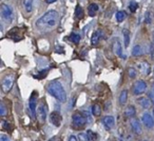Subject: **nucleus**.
I'll return each instance as SVG.
<instances>
[{"label":"nucleus","mask_w":154,"mask_h":141,"mask_svg":"<svg viewBox=\"0 0 154 141\" xmlns=\"http://www.w3.org/2000/svg\"><path fill=\"white\" fill-rule=\"evenodd\" d=\"M59 20V15L56 11L52 10L41 16L38 20L36 21V26L41 31V32H49L53 30L58 23Z\"/></svg>","instance_id":"obj_1"},{"label":"nucleus","mask_w":154,"mask_h":141,"mask_svg":"<svg viewBox=\"0 0 154 141\" xmlns=\"http://www.w3.org/2000/svg\"><path fill=\"white\" fill-rule=\"evenodd\" d=\"M47 91L51 96H53L55 99H57L59 102L64 103L68 100L66 91H64L62 84L58 80H54V81L50 82L47 86Z\"/></svg>","instance_id":"obj_2"},{"label":"nucleus","mask_w":154,"mask_h":141,"mask_svg":"<svg viewBox=\"0 0 154 141\" xmlns=\"http://www.w3.org/2000/svg\"><path fill=\"white\" fill-rule=\"evenodd\" d=\"M15 74L14 73H9L2 78L1 80V88H2L3 93H8L11 91V88L14 86V81H15Z\"/></svg>","instance_id":"obj_3"},{"label":"nucleus","mask_w":154,"mask_h":141,"mask_svg":"<svg viewBox=\"0 0 154 141\" xmlns=\"http://www.w3.org/2000/svg\"><path fill=\"white\" fill-rule=\"evenodd\" d=\"M0 13H1V17H2L3 20H5L8 23H11L12 20H13L14 15H13V10H12V8L10 5L3 3L1 5V9H0Z\"/></svg>","instance_id":"obj_4"},{"label":"nucleus","mask_w":154,"mask_h":141,"mask_svg":"<svg viewBox=\"0 0 154 141\" xmlns=\"http://www.w3.org/2000/svg\"><path fill=\"white\" fill-rule=\"evenodd\" d=\"M72 122H73V125H74V128H84V126L86 125L87 122H88V120H87V118L85 117L84 115H82V114L75 113L74 115L72 116Z\"/></svg>","instance_id":"obj_5"},{"label":"nucleus","mask_w":154,"mask_h":141,"mask_svg":"<svg viewBox=\"0 0 154 141\" xmlns=\"http://www.w3.org/2000/svg\"><path fill=\"white\" fill-rule=\"evenodd\" d=\"M132 90H133V94L134 95H141L147 90V83H146V81H143V80H138V81H136L133 84Z\"/></svg>","instance_id":"obj_6"},{"label":"nucleus","mask_w":154,"mask_h":141,"mask_svg":"<svg viewBox=\"0 0 154 141\" xmlns=\"http://www.w3.org/2000/svg\"><path fill=\"white\" fill-rule=\"evenodd\" d=\"M112 49H113V52L115 53V55H117L118 57H120L122 59H126V55H124L122 53V43L118 40V38H113V41H112Z\"/></svg>","instance_id":"obj_7"},{"label":"nucleus","mask_w":154,"mask_h":141,"mask_svg":"<svg viewBox=\"0 0 154 141\" xmlns=\"http://www.w3.org/2000/svg\"><path fill=\"white\" fill-rule=\"evenodd\" d=\"M37 115H38L39 120L43 123V122L45 121V118H47V115H48V107L45 102H41L40 104L37 106Z\"/></svg>","instance_id":"obj_8"},{"label":"nucleus","mask_w":154,"mask_h":141,"mask_svg":"<svg viewBox=\"0 0 154 141\" xmlns=\"http://www.w3.org/2000/svg\"><path fill=\"white\" fill-rule=\"evenodd\" d=\"M50 121L51 123L53 124L54 126L56 128H59L61 125V122H62V117L60 115L59 112H52L51 115H50Z\"/></svg>","instance_id":"obj_9"},{"label":"nucleus","mask_w":154,"mask_h":141,"mask_svg":"<svg viewBox=\"0 0 154 141\" xmlns=\"http://www.w3.org/2000/svg\"><path fill=\"white\" fill-rule=\"evenodd\" d=\"M141 121H143V125L148 128H154V118L151 114L145 113L141 116Z\"/></svg>","instance_id":"obj_10"},{"label":"nucleus","mask_w":154,"mask_h":141,"mask_svg":"<svg viewBox=\"0 0 154 141\" xmlns=\"http://www.w3.org/2000/svg\"><path fill=\"white\" fill-rule=\"evenodd\" d=\"M29 105H30V110L32 112V115L34 118L36 117V112H37V92L33 93L31 96L30 100H29Z\"/></svg>","instance_id":"obj_11"},{"label":"nucleus","mask_w":154,"mask_h":141,"mask_svg":"<svg viewBox=\"0 0 154 141\" xmlns=\"http://www.w3.org/2000/svg\"><path fill=\"white\" fill-rule=\"evenodd\" d=\"M8 37L11 38V39H13L14 41H19L22 39L23 35H22V33H20V28H14L10 31V33H8Z\"/></svg>","instance_id":"obj_12"},{"label":"nucleus","mask_w":154,"mask_h":141,"mask_svg":"<svg viewBox=\"0 0 154 141\" xmlns=\"http://www.w3.org/2000/svg\"><path fill=\"white\" fill-rule=\"evenodd\" d=\"M103 123L107 130H111L114 128V124H115V120H114L113 116H106L103 119Z\"/></svg>","instance_id":"obj_13"},{"label":"nucleus","mask_w":154,"mask_h":141,"mask_svg":"<svg viewBox=\"0 0 154 141\" xmlns=\"http://www.w3.org/2000/svg\"><path fill=\"white\" fill-rule=\"evenodd\" d=\"M131 128H132V130L135 134H137V135L141 134V124H140V122L137 119H135V118L131 119Z\"/></svg>","instance_id":"obj_14"},{"label":"nucleus","mask_w":154,"mask_h":141,"mask_svg":"<svg viewBox=\"0 0 154 141\" xmlns=\"http://www.w3.org/2000/svg\"><path fill=\"white\" fill-rule=\"evenodd\" d=\"M101 37H103V32H101L100 30L95 31V32L93 33L92 37H91V43H92V45L98 44V42L100 41Z\"/></svg>","instance_id":"obj_15"},{"label":"nucleus","mask_w":154,"mask_h":141,"mask_svg":"<svg viewBox=\"0 0 154 141\" xmlns=\"http://www.w3.org/2000/svg\"><path fill=\"white\" fill-rule=\"evenodd\" d=\"M138 68L141 74H145V75H149L150 74V64L148 63V62L143 61V62H141V63H139Z\"/></svg>","instance_id":"obj_16"},{"label":"nucleus","mask_w":154,"mask_h":141,"mask_svg":"<svg viewBox=\"0 0 154 141\" xmlns=\"http://www.w3.org/2000/svg\"><path fill=\"white\" fill-rule=\"evenodd\" d=\"M137 102H138V104L145 110H148L150 107V105H151V101H150V99L146 98V97H140V98L137 100Z\"/></svg>","instance_id":"obj_17"},{"label":"nucleus","mask_w":154,"mask_h":141,"mask_svg":"<svg viewBox=\"0 0 154 141\" xmlns=\"http://www.w3.org/2000/svg\"><path fill=\"white\" fill-rule=\"evenodd\" d=\"M33 2L34 0H22V5L26 13H31L33 10Z\"/></svg>","instance_id":"obj_18"},{"label":"nucleus","mask_w":154,"mask_h":141,"mask_svg":"<svg viewBox=\"0 0 154 141\" xmlns=\"http://www.w3.org/2000/svg\"><path fill=\"white\" fill-rule=\"evenodd\" d=\"M124 114L127 118H133L135 116V114H136V110H135V107L133 106V105H129V106L125 110Z\"/></svg>","instance_id":"obj_19"},{"label":"nucleus","mask_w":154,"mask_h":141,"mask_svg":"<svg viewBox=\"0 0 154 141\" xmlns=\"http://www.w3.org/2000/svg\"><path fill=\"white\" fill-rule=\"evenodd\" d=\"M127 100H128V91L122 90V93H120V95H119V98H118L119 104L120 105H125L127 103Z\"/></svg>","instance_id":"obj_20"},{"label":"nucleus","mask_w":154,"mask_h":141,"mask_svg":"<svg viewBox=\"0 0 154 141\" xmlns=\"http://www.w3.org/2000/svg\"><path fill=\"white\" fill-rule=\"evenodd\" d=\"M97 11H98V5H97L96 3H91V4L89 5L88 13H89V15H90L91 17H93V16L96 15Z\"/></svg>","instance_id":"obj_21"},{"label":"nucleus","mask_w":154,"mask_h":141,"mask_svg":"<svg viewBox=\"0 0 154 141\" xmlns=\"http://www.w3.org/2000/svg\"><path fill=\"white\" fill-rule=\"evenodd\" d=\"M143 55V49H141L140 45H135L132 50V56L134 57H139V56Z\"/></svg>","instance_id":"obj_22"},{"label":"nucleus","mask_w":154,"mask_h":141,"mask_svg":"<svg viewBox=\"0 0 154 141\" xmlns=\"http://www.w3.org/2000/svg\"><path fill=\"white\" fill-rule=\"evenodd\" d=\"M75 17L77 19H82L84 17V10L80 5H76V9H75Z\"/></svg>","instance_id":"obj_23"},{"label":"nucleus","mask_w":154,"mask_h":141,"mask_svg":"<svg viewBox=\"0 0 154 141\" xmlns=\"http://www.w3.org/2000/svg\"><path fill=\"white\" fill-rule=\"evenodd\" d=\"M69 40L72 41L75 44H77V43H79V41H80V36L78 34H76V33H72V34H70V36H69Z\"/></svg>","instance_id":"obj_24"},{"label":"nucleus","mask_w":154,"mask_h":141,"mask_svg":"<svg viewBox=\"0 0 154 141\" xmlns=\"http://www.w3.org/2000/svg\"><path fill=\"white\" fill-rule=\"evenodd\" d=\"M122 35H124L125 39V46H129V44H130V32L128 30H124L122 31Z\"/></svg>","instance_id":"obj_25"},{"label":"nucleus","mask_w":154,"mask_h":141,"mask_svg":"<svg viewBox=\"0 0 154 141\" xmlns=\"http://www.w3.org/2000/svg\"><path fill=\"white\" fill-rule=\"evenodd\" d=\"M92 114L94 116H96V117H98V116H100L101 114V106L99 104H94L92 106Z\"/></svg>","instance_id":"obj_26"},{"label":"nucleus","mask_w":154,"mask_h":141,"mask_svg":"<svg viewBox=\"0 0 154 141\" xmlns=\"http://www.w3.org/2000/svg\"><path fill=\"white\" fill-rule=\"evenodd\" d=\"M125 18H126V13L124 11H119L116 13V20L118 22H122L125 20Z\"/></svg>","instance_id":"obj_27"},{"label":"nucleus","mask_w":154,"mask_h":141,"mask_svg":"<svg viewBox=\"0 0 154 141\" xmlns=\"http://www.w3.org/2000/svg\"><path fill=\"white\" fill-rule=\"evenodd\" d=\"M127 72H128V75H129V77L130 78H135L136 77V75H137V72H136V70H135L134 68H128V70H127Z\"/></svg>","instance_id":"obj_28"},{"label":"nucleus","mask_w":154,"mask_h":141,"mask_svg":"<svg viewBox=\"0 0 154 141\" xmlns=\"http://www.w3.org/2000/svg\"><path fill=\"white\" fill-rule=\"evenodd\" d=\"M78 139H79V141H91L88 136V134H85V133H79Z\"/></svg>","instance_id":"obj_29"},{"label":"nucleus","mask_w":154,"mask_h":141,"mask_svg":"<svg viewBox=\"0 0 154 141\" xmlns=\"http://www.w3.org/2000/svg\"><path fill=\"white\" fill-rule=\"evenodd\" d=\"M137 8H138V4H137V2H135V1H131L130 5H129V9H130V11L132 12V13H135V12H136Z\"/></svg>","instance_id":"obj_30"},{"label":"nucleus","mask_w":154,"mask_h":141,"mask_svg":"<svg viewBox=\"0 0 154 141\" xmlns=\"http://www.w3.org/2000/svg\"><path fill=\"white\" fill-rule=\"evenodd\" d=\"M87 134H88V136H89V138H90V140H91V141L97 140V135L95 134V133L93 132V130H89L88 132H87Z\"/></svg>","instance_id":"obj_31"},{"label":"nucleus","mask_w":154,"mask_h":141,"mask_svg":"<svg viewBox=\"0 0 154 141\" xmlns=\"http://www.w3.org/2000/svg\"><path fill=\"white\" fill-rule=\"evenodd\" d=\"M84 116L87 118L88 122H92V116H91V113L88 110H84Z\"/></svg>","instance_id":"obj_32"},{"label":"nucleus","mask_w":154,"mask_h":141,"mask_svg":"<svg viewBox=\"0 0 154 141\" xmlns=\"http://www.w3.org/2000/svg\"><path fill=\"white\" fill-rule=\"evenodd\" d=\"M0 115L1 116H5V106L2 102L0 103Z\"/></svg>","instance_id":"obj_33"},{"label":"nucleus","mask_w":154,"mask_h":141,"mask_svg":"<svg viewBox=\"0 0 154 141\" xmlns=\"http://www.w3.org/2000/svg\"><path fill=\"white\" fill-rule=\"evenodd\" d=\"M148 98L150 99V101L152 102V104H154V92L153 91L149 92V94H148Z\"/></svg>","instance_id":"obj_34"},{"label":"nucleus","mask_w":154,"mask_h":141,"mask_svg":"<svg viewBox=\"0 0 154 141\" xmlns=\"http://www.w3.org/2000/svg\"><path fill=\"white\" fill-rule=\"evenodd\" d=\"M0 141H10V139H9V137L5 136V135H1V136H0Z\"/></svg>","instance_id":"obj_35"},{"label":"nucleus","mask_w":154,"mask_h":141,"mask_svg":"<svg viewBox=\"0 0 154 141\" xmlns=\"http://www.w3.org/2000/svg\"><path fill=\"white\" fill-rule=\"evenodd\" d=\"M69 141H79V139H78V137H76V136H70Z\"/></svg>","instance_id":"obj_36"},{"label":"nucleus","mask_w":154,"mask_h":141,"mask_svg":"<svg viewBox=\"0 0 154 141\" xmlns=\"http://www.w3.org/2000/svg\"><path fill=\"white\" fill-rule=\"evenodd\" d=\"M2 126L5 128H9V126H10V124H9V122H7V121H2Z\"/></svg>","instance_id":"obj_37"},{"label":"nucleus","mask_w":154,"mask_h":141,"mask_svg":"<svg viewBox=\"0 0 154 141\" xmlns=\"http://www.w3.org/2000/svg\"><path fill=\"white\" fill-rule=\"evenodd\" d=\"M49 141H60V138H59V137H53V138H51V139H50V140Z\"/></svg>","instance_id":"obj_38"},{"label":"nucleus","mask_w":154,"mask_h":141,"mask_svg":"<svg viewBox=\"0 0 154 141\" xmlns=\"http://www.w3.org/2000/svg\"><path fill=\"white\" fill-rule=\"evenodd\" d=\"M73 105H74V97H72V98H71V104H70V106H69V109H72L73 107Z\"/></svg>","instance_id":"obj_39"},{"label":"nucleus","mask_w":154,"mask_h":141,"mask_svg":"<svg viewBox=\"0 0 154 141\" xmlns=\"http://www.w3.org/2000/svg\"><path fill=\"white\" fill-rule=\"evenodd\" d=\"M56 0H47V2L48 3H53V2H55Z\"/></svg>","instance_id":"obj_40"},{"label":"nucleus","mask_w":154,"mask_h":141,"mask_svg":"<svg viewBox=\"0 0 154 141\" xmlns=\"http://www.w3.org/2000/svg\"><path fill=\"white\" fill-rule=\"evenodd\" d=\"M152 91L154 92V83H153V86H152Z\"/></svg>","instance_id":"obj_41"},{"label":"nucleus","mask_w":154,"mask_h":141,"mask_svg":"<svg viewBox=\"0 0 154 141\" xmlns=\"http://www.w3.org/2000/svg\"><path fill=\"white\" fill-rule=\"evenodd\" d=\"M152 114H153L152 116H153V118H154V110H153V112H152Z\"/></svg>","instance_id":"obj_42"},{"label":"nucleus","mask_w":154,"mask_h":141,"mask_svg":"<svg viewBox=\"0 0 154 141\" xmlns=\"http://www.w3.org/2000/svg\"><path fill=\"white\" fill-rule=\"evenodd\" d=\"M153 41H154V31H153Z\"/></svg>","instance_id":"obj_43"}]
</instances>
